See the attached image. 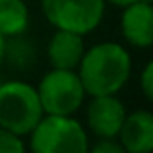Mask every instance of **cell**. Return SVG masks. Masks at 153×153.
I'll use <instances>...</instances> for the list:
<instances>
[{
  "label": "cell",
  "mask_w": 153,
  "mask_h": 153,
  "mask_svg": "<svg viewBox=\"0 0 153 153\" xmlns=\"http://www.w3.org/2000/svg\"><path fill=\"white\" fill-rule=\"evenodd\" d=\"M76 72L87 95H116L130 78L132 60L122 45L105 41L83 52Z\"/></svg>",
  "instance_id": "6da1fadb"
},
{
  "label": "cell",
  "mask_w": 153,
  "mask_h": 153,
  "mask_svg": "<svg viewBox=\"0 0 153 153\" xmlns=\"http://www.w3.org/2000/svg\"><path fill=\"white\" fill-rule=\"evenodd\" d=\"M35 153H85L87 132L72 114H43L29 132Z\"/></svg>",
  "instance_id": "7a4b0ae2"
},
{
  "label": "cell",
  "mask_w": 153,
  "mask_h": 153,
  "mask_svg": "<svg viewBox=\"0 0 153 153\" xmlns=\"http://www.w3.org/2000/svg\"><path fill=\"white\" fill-rule=\"evenodd\" d=\"M45 114L37 89L25 82H6L0 85V126L16 136H29Z\"/></svg>",
  "instance_id": "3957f363"
},
{
  "label": "cell",
  "mask_w": 153,
  "mask_h": 153,
  "mask_svg": "<svg viewBox=\"0 0 153 153\" xmlns=\"http://www.w3.org/2000/svg\"><path fill=\"white\" fill-rule=\"evenodd\" d=\"M35 89L45 114H74L85 97V89L76 70L52 68Z\"/></svg>",
  "instance_id": "277c9868"
},
{
  "label": "cell",
  "mask_w": 153,
  "mask_h": 153,
  "mask_svg": "<svg viewBox=\"0 0 153 153\" xmlns=\"http://www.w3.org/2000/svg\"><path fill=\"white\" fill-rule=\"evenodd\" d=\"M105 4V0H41V10L56 29L87 35L101 23Z\"/></svg>",
  "instance_id": "5b68a950"
},
{
  "label": "cell",
  "mask_w": 153,
  "mask_h": 153,
  "mask_svg": "<svg viewBox=\"0 0 153 153\" xmlns=\"http://www.w3.org/2000/svg\"><path fill=\"white\" fill-rule=\"evenodd\" d=\"M126 108L116 95H93L87 105V128L97 138H116Z\"/></svg>",
  "instance_id": "8992f818"
},
{
  "label": "cell",
  "mask_w": 153,
  "mask_h": 153,
  "mask_svg": "<svg viewBox=\"0 0 153 153\" xmlns=\"http://www.w3.org/2000/svg\"><path fill=\"white\" fill-rule=\"evenodd\" d=\"M120 31L130 45L149 49L153 43V6L149 0H138L124 6Z\"/></svg>",
  "instance_id": "52a82bcc"
},
{
  "label": "cell",
  "mask_w": 153,
  "mask_h": 153,
  "mask_svg": "<svg viewBox=\"0 0 153 153\" xmlns=\"http://www.w3.org/2000/svg\"><path fill=\"white\" fill-rule=\"evenodd\" d=\"M118 143L128 153H147L153 149V114L136 111L124 116V122L116 136Z\"/></svg>",
  "instance_id": "ba28073f"
},
{
  "label": "cell",
  "mask_w": 153,
  "mask_h": 153,
  "mask_svg": "<svg viewBox=\"0 0 153 153\" xmlns=\"http://www.w3.org/2000/svg\"><path fill=\"white\" fill-rule=\"evenodd\" d=\"M85 47H83V35L72 33V31L56 29V33L51 37L47 56L52 68L60 70H76L82 60Z\"/></svg>",
  "instance_id": "9c48e42d"
},
{
  "label": "cell",
  "mask_w": 153,
  "mask_h": 153,
  "mask_svg": "<svg viewBox=\"0 0 153 153\" xmlns=\"http://www.w3.org/2000/svg\"><path fill=\"white\" fill-rule=\"evenodd\" d=\"M29 25V10L23 0H0V33L18 37Z\"/></svg>",
  "instance_id": "30bf717a"
},
{
  "label": "cell",
  "mask_w": 153,
  "mask_h": 153,
  "mask_svg": "<svg viewBox=\"0 0 153 153\" xmlns=\"http://www.w3.org/2000/svg\"><path fill=\"white\" fill-rule=\"evenodd\" d=\"M25 143L22 142V136L12 134L10 130L0 126V153H23Z\"/></svg>",
  "instance_id": "8fae6325"
},
{
  "label": "cell",
  "mask_w": 153,
  "mask_h": 153,
  "mask_svg": "<svg viewBox=\"0 0 153 153\" xmlns=\"http://www.w3.org/2000/svg\"><path fill=\"white\" fill-rule=\"evenodd\" d=\"M140 85H142V91L146 95V99H153V62H147L142 70V76H140Z\"/></svg>",
  "instance_id": "7c38bea8"
},
{
  "label": "cell",
  "mask_w": 153,
  "mask_h": 153,
  "mask_svg": "<svg viewBox=\"0 0 153 153\" xmlns=\"http://www.w3.org/2000/svg\"><path fill=\"white\" fill-rule=\"evenodd\" d=\"M95 153H122V146L116 138H99V142L91 147Z\"/></svg>",
  "instance_id": "4fadbf2b"
},
{
  "label": "cell",
  "mask_w": 153,
  "mask_h": 153,
  "mask_svg": "<svg viewBox=\"0 0 153 153\" xmlns=\"http://www.w3.org/2000/svg\"><path fill=\"white\" fill-rule=\"evenodd\" d=\"M4 56H6V37L0 33V66L4 62Z\"/></svg>",
  "instance_id": "5bb4252c"
},
{
  "label": "cell",
  "mask_w": 153,
  "mask_h": 153,
  "mask_svg": "<svg viewBox=\"0 0 153 153\" xmlns=\"http://www.w3.org/2000/svg\"><path fill=\"white\" fill-rule=\"evenodd\" d=\"M105 2H108V4H114V6L124 8V6H128V4H132V2H138V0H105Z\"/></svg>",
  "instance_id": "9a60e30c"
}]
</instances>
